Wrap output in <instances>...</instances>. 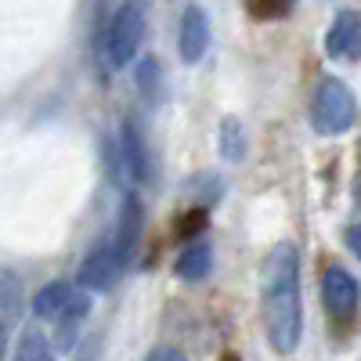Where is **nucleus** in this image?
<instances>
[{
  "instance_id": "nucleus-1",
  "label": "nucleus",
  "mask_w": 361,
  "mask_h": 361,
  "mask_svg": "<svg viewBox=\"0 0 361 361\" xmlns=\"http://www.w3.org/2000/svg\"><path fill=\"white\" fill-rule=\"evenodd\" d=\"M260 307L267 340L279 354H293L304 336V300H300V253L293 243H275L260 264Z\"/></svg>"
},
{
  "instance_id": "nucleus-2",
  "label": "nucleus",
  "mask_w": 361,
  "mask_h": 361,
  "mask_svg": "<svg viewBox=\"0 0 361 361\" xmlns=\"http://www.w3.org/2000/svg\"><path fill=\"white\" fill-rule=\"evenodd\" d=\"M354 116H357V102L350 94V87L336 76H322L318 87H314V98H311L314 130L325 134V137H336V134L354 127Z\"/></svg>"
},
{
  "instance_id": "nucleus-3",
  "label": "nucleus",
  "mask_w": 361,
  "mask_h": 361,
  "mask_svg": "<svg viewBox=\"0 0 361 361\" xmlns=\"http://www.w3.org/2000/svg\"><path fill=\"white\" fill-rule=\"evenodd\" d=\"M145 37V8L141 0H123L116 8L112 22H109V33H105V58L112 69H123L130 66V58L137 54Z\"/></svg>"
},
{
  "instance_id": "nucleus-4",
  "label": "nucleus",
  "mask_w": 361,
  "mask_h": 361,
  "mask_svg": "<svg viewBox=\"0 0 361 361\" xmlns=\"http://www.w3.org/2000/svg\"><path fill=\"white\" fill-rule=\"evenodd\" d=\"M322 304H325L329 318L340 322V325H347L357 314L361 286H357V279L350 275L347 267H340V264H325L322 267Z\"/></svg>"
},
{
  "instance_id": "nucleus-5",
  "label": "nucleus",
  "mask_w": 361,
  "mask_h": 361,
  "mask_svg": "<svg viewBox=\"0 0 361 361\" xmlns=\"http://www.w3.org/2000/svg\"><path fill=\"white\" fill-rule=\"evenodd\" d=\"M325 54L336 62H357L361 58V15L343 8L325 33Z\"/></svg>"
},
{
  "instance_id": "nucleus-6",
  "label": "nucleus",
  "mask_w": 361,
  "mask_h": 361,
  "mask_svg": "<svg viewBox=\"0 0 361 361\" xmlns=\"http://www.w3.org/2000/svg\"><path fill=\"white\" fill-rule=\"evenodd\" d=\"M141 228H145V206L137 195H123V206H119V217H116V228L109 235L112 250L119 253V260L130 264L137 243H141Z\"/></svg>"
},
{
  "instance_id": "nucleus-7",
  "label": "nucleus",
  "mask_w": 361,
  "mask_h": 361,
  "mask_svg": "<svg viewBox=\"0 0 361 361\" xmlns=\"http://www.w3.org/2000/svg\"><path fill=\"white\" fill-rule=\"evenodd\" d=\"M123 260H119V253L112 250V243H102L94 253H87L83 264H80V286L98 293V289H109L116 286V279L123 275Z\"/></svg>"
},
{
  "instance_id": "nucleus-8",
  "label": "nucleus",
  "mask_w": 361,
  "mask_h": 361,
  "mask_svg": "<svg viewBox=\"0 0 361 361\" xmlns=\"http://www.w3.org/2000/svg\"><path fill=\"white\" fill-rule=\"evenodd\" d=\"M209 47V22L202 15V8L188 4L185 15H180V33H177V51H180V62L195 66L199 58Z\"/></svg>"
},
{
  "instance_id": "nucleus-9",
  "label": "nucleus",
  "mask_w": 361,
  "mask_h": 361,
  "mask_svg": "<svg viewBox=\"0 0 361 361\" xmlns=\"http://www.w3.org/2000/svg\"><path fill=\"white\" fill-rule=\"evenodd\" d=\"M119 159H123V170L130 173V180H137V185H145L148 173H152L145 134L134 119H123V127H119Z\"/></svg>"
},
{
  "instance_id": "nucleus-10",
  "label": "nucleus",
  "mask_w": 361,
  "mask_h": 361,
  "mask_svg": "<svg viewBox=\"0 0 361 361\" xmlns=\"http://www.w3.org/2000/svg\"><path fill=\"white\" fill-rule=\"evenodd\" d=\"M209 267H214V246H209V238H195V243H188L185 250L177 253V279H185V282H202L209 275Z\"/></svg>"
},
{
  "instance_id": "nucleus-11",
  "label": "nucleus",
  "mask_w": 361,
  "mask_h": 361,
  "mask_svg": "<svg viewBox=\"0 0 361 361\" xmlns=\"http://www.w3.org/2000/svg\"><path fill=\"white\" fill-rule=\"evenodd\" d=\"M73 286L69 282H47L37 296H33V314L37 318H62V311L69 307V300H73Z\"/></svg>"
},
{
  "instance_id": "nucleus-12",
  "label": "nucleus",
  "mask_w": 361,
  "mask_h": 361,
  "mask_svg": "<svg viewBox=\"0 0 361 361\" xmlns=\"http://www.w3.org/2000/svg\"><path fill=\"white\" fill-rule=\"evenodd\" d=\"M90 314V296L87 293H73V300H69V307L62 311V318H58V347H73V336H76V329H80V322Z\"/></svg>"
},
{
  "instance_id": "nucleus-13",
  "label": "nucleus",
  "mask_w": 361,
  "mask_h": 361,
  "mask_svg": "<svg viewBox=\"0 0 361 361\" xmlns=\"http://www.w3.org/2000/svg\"><path fill=\"white\" fill-rule=\"evenodd\" d=\"M15 361H54V350H51V340L40 333L37 325L22 329L18 336V347H15Z\"/></svg>"
},
{
  "instance_id": "nucleus-14",
  "label": "nucleus",
  "mask_w": 361,
  "mask_h": 361,
  "mask_svg": "<svg viewBox=\"0 0 361 361\" xmlns=\"http://www.w3.org/2000/svg\"><path fill=\"white\" fill-rule=\"evenodd\" d=\"M221 156L231 159V163L246 159V130H243V123H238L235 116H228L221 123Z\"/></svg>"
},
{
  "instance_id": "nucleus-15",
  "label": "nucleus",
  "mask_w": 361,
  "mask_h": 361,
  "mask_svg": "<svg viewBox=\"0 0 361 361\" xmlns=\"http://www.w3.org/2000/svg\"><path fill=\"white\" fill-rule=\"evenodd\" d=\"M206 224H209V209H206V206H195V209H188V214L177 221V238H188V243H195V238H202Z\"/></svg>"
},
{
  "instance_id": "nucleus-16",
  "label": "nucleus",
  "mask_w": 361,
  "mask_h": 361,
  "mask_svg": "<svg viewBox=\"0 0 361 361\" xmlns=\"http://www.w3.org/2000/svg\"><path fill=\"white\" fill-rule=\"evenodd\" d=\"M246 8L257 18H275V15L286 11V0H246Z\"/></svg>"
},
{
  "instance_id": "nucleus-17",
  "label": "nucleus",
  "mask_w": 361,
  "mask_h": 361,
  "mask_svg": "<svg viewBox=\"0 0 361 361\" xmlns=\"http://www.w3.org/2000/svg\"><path fill=\"white\" fill-rule=\"evenodd\" d=\"M145 361H185V354H180L177 347H156V350L148 354Z\"/></svg>"
},
{
  "instance_id": "nucleus-18",
  "label": "nucleus",
  "mask_w": 361,
  "mask_h": 361,
  "mask_svg": "<svg viewBox=\"0 0 361 361\" xmlns=\"http://www.w3.org/2000/svg\"><path fill=\"white\" fill-rule=\"evenodd\" d=\"M343 238H347V250H350V253L361 260V224H350Z\"/></svg>"
},
{
  "instance_id": "nucleus-19",
  "label": "nucleus",
  "mask_w": 361,
  "mask_h": 361,
  "mask_svg": "<svg viewBox=\"0 0 361 361\" xmlns=\"http://www.w3.org/2000/svg\"><path fill=\"white\" fill-rule=\"evenodd\" d=\"M4 354H8V329L0 325V361H4Z\"/></svg>"
},
{
  "instance_id": "nucleus-20",
  "label": "nucleus",
  "mask_w": 361,
  "mask_h": 361,
  "mask_svg": "<svg viewBox=\"0 0 361 361\" xmlns=\"http://www.w3.org/2000/svg\"><path fill=\"white\" fill-rule=\"evenodd\" d=\"M354 202H357V206H361V173H357V177H354Z\"/></svg>"
}]
</instances>
